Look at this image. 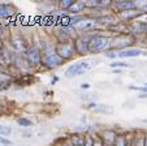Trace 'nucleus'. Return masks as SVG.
Segmentation results:
<instances>
[{
  "label": "nucleus",
  "instance_id": "f03ea898",
  "mask_svg": "<svg viewBox=\"0 0 147 146\" xmlns=\"http://www.w3.org/2000/svg\"><path fill=\"white\" fill-rule=\"evenodd\" d=\"M89 64L87 63H81V64H73L67 69V77H73V76H80L83 71L89 69Z\"/></svg>",
  "mask_w": 147,
  "mask_h": 146
},
{
  "label": "nucleus",
  "instance_id": "0eeeda50",
  "mask_svg": "<svg viewBox=\"0 0 147 146\" xmlns=\"http://www.w3.org/2000/svg\"><path fill=\"white\" fill-rule=\"evenodd\" d=\"M17 123H18L20 125H21V127H30L31 125V121L30 120H28V119H18V120H17Z\"/></svg>",
  "mask_w": 147,
  "mask_h": 146
},
{
  "label": "nucleus",
  "instance_id": "f257e3e1",
  "mask_svg": "<svg viewBox=\"0 0 147 146\" xmlns=\"http://www.w3.org/2000/svg\"><path fill=\"white\" fill-rule=\"evenodd\" d=\"M108 42L109 39L106 38V37H94L91 39V42L89 43V50L92 51V52H96V51H102L104 50L107 46H108Z\"/></svg>",
  "mask_w": 147,
  "mask_h": 146
},
{
  "label": "nucleus",
  "instance_id": "ddd939ff",
  "mask_svg": "<svg viewBox=\"0 0 147 146\" xmlns=\"http://www.w3.org/2000/svg\"><path fill=\"white\" fill-rule=\"evenodd\" d=\"M133 146H143V141H142V140H138Z\"/></svg>",
  "mask_w": 147,
  "mask_h": 146
},
{
  "label": "nucleus",
  "instance_id": "4468645a",
  "mask_svg": "<svg viewBox=\"0 0 147 146\" xmlns=\"http://www.w3.org/2000/svg\"><path fill=\"white\" fill-rule=\"evenodd\" d=\"M106 56H107V58H115L116 55H115L113 52H106Z\"/></svg>",
  "mask_w": 147,
  "mask_h": 146
},
{
  "label": "nucleus",
  "instance_id": "20e7f679",
  "mask_svg": "<svg viewBox=\"0 0 147 146\" xmlns=\"http://www.w3.org/2000/svg\"><path fill=\"white\" fill-rule=\"evenodd\" d=\"M39 58H40V55H39V52H38L36 48H31V50L28 52L29 63H30L31 65H36V64L39 63Z\"/></svg>",
  "mask_w": 147,
  "mask_h": 146
},
{
  "label": "nucleus",
  "instance_id": "39448f33",
  "mask_svg": "<svg viewBox=\"0 0 147 146\" xmlns=\"http://www.w3.org/2000/svg\"><path fill=\"white\" fill-rule=\"evenodd\" d=\"M46 64H50V65H60L63 63V58L59 56V54H53V55H50L48 58L45 59Z\"/></svg>",
  "mask_w": 147,
  "mask_h": 146
},
{
  "label": "nucleus",
  "instance_id": "f8f14e48",
  "mask_svg": "<svg viewBox=\"0 0 147 146\" xmlns=\"http://www.w3.org/2000/svg\"><path fill=\"white\" fill-rule=\"evenodd\" d=\"M0 143H4V145H11V141L7 140V138H4V137H1V136H0Z\"/></svg>",
  "mask_w": 147,
  "mask_h": 146
},
{
  "label": "nucleus",
  "instance_id": "6e6552de",
  "mask_svg": "<svg viewBox=\"0 0 147 146\" xmlns=\"http://www.w3.org/2000/svg\"><path fill=\"white\" fill-rule=\"evenodd\" d=\"M12 133V129L9 127H0V134L1 136H9Z\"/></svg>",
  "mask_w": 147,
  "mask_h": 146
},
{
  "label": "nucleus",
  "instance_id": "1a4fd4ad",
  "mask_svg": "<svg viewBox=\"0 0 147 146\" xmlns=\"http://www.w3.org/2000/svg\"><path fill=\"white\" fill-rule=\"evenodd\" d=\"M111 67L112 68H117V67H122V68H129V64H126V63H121V61H115V63H112L111 64Z\"/></svg>",
  "mask_w": 147,
  "mask_h": 146
},
{
  "label": "nucleus",
  "instance_id": "2eb2a0df",
  "mask_svg": "<svg viewBox=\"0 0 147 146\" xmlns=\"http://www.w3.org/2000/svg\"><path fill=\"white\" fill-rule=\"evenodd\" d=\"M81 88H82V89H89L90 85H89V84H82V85H81Z\"/></svg>",
  "mask_w": 147,
  "mask_h": 146
},
{
  "label": "nucleus",
  "instance_id": "9d476101",
  "mask_svg": "<svg viewBox=\"0 0 147 146\" xmlns=\"http://www.w3.org/2000/svg\"><path fill=\"white\" fill-rule=\"evenodd\" d=\"M117 5H120L121 8H133L134 4L133 3H125V1H120V3H117Z\"/></svg>",
  "mask_w": 147,
  "mask_h": 146
},
{
  "label": "nucleus",
  "instance_id": "423d86ee",
  "mask_svg": "<svg viewBox=\"0 0 147 146\" xmlns=\"http://www.w3.org/2000/svg\"><path fill=\"white\" fill-rule=\"evenodd\" d=\"M83 8H85V3H83V1H78V3H74L70 7V11H74V13H78V12H81Z\"/></svg>",
  "mask_w": 147,
  "mask_h": 146
},
{
  "label": "nucleus",
  "instance_id": "dca6fc26",
  "mask_svg": "<svg viewBox=\"0 0 147 146\" xmlns=\"http://www.w3.org/2000/svg\"><path fill=\"white\" fill-rule=\"evenodd\" d=\"M139 98H147V94H142V95H139Z\"/></svg>",
  "mask_w": 147,
  "mask_h": 146
},
{
  "label": "nucleus",
  "instance_id": "7ed1b4c3",
  "mask_svg": "<svg viewBox=\"0 0 147 146\" xmlns=\"http://www.w3.org/2000/svg\"><path fill=\"white\" fill-rule=\"evenodd\" d=\"M142 51L138 50V48H129V50H124L121 52L117 54V56L120 58H136V56L141 55Z\"/></svg>",
  "mask_w": 147,
  "mask_h": 146
},
{
  "label": "nucleus",
  "instance_id": "f3484780",
  "mask_svg": "<svg viewBox=\"0 0 147 146\" xmlns=\"http://www.w3.org/2000/svg\"><path fill=\"white\" fill-rule=\"evenodd\" d=\"M146 9H147V7H146Z\"/></svg>",
  "mask_w": 147,
  "mask_h": 146
},
{
  "label": "nucleus",
  "instance_id": "9b49d317",
  "mask_svg": "<svg viewBox=\"0 0 147 146\" xmlns=\"http://www.w3.org/2000/svg\"><path fill=\"white\" fill-rule=\"evenodd\" d=\"M76 1H73V0H67V1H63V3H61V5H63V8H69V7H72L73 4H74Z\"/></svg>",
  "mask_w": 147,
  "mask_h": 146
}]
</instances>
